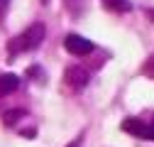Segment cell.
Returning <instances> with one entry per match:
<instances>
[{
	"label": "cell",
	"instance_id": "6da1fadb",
	"mask_svg": "<svg viewBox=\"0 0 154 147\" xmlns=\"http://www.w3.org/2000/svg\"><path fill=\"white\" fill-rule=\"evenodd\" d=\"M44 34H47V30H44V25H42V22L29 25L22 34H17L15 39L10 42V59H15V57H17V52H34L37 47L44 42Z\"/></svg>",
	"mask_w": 154,
	"mask_h": 147
},
{
	"label": "cell",
	"instance_id": "7a4b0ae2",
	"mask_svg": "<svg viewBox=\"0 0 154 147\" xmlns=\"http://www.w3.org/2000/svg\"><path fill=\"white\" fill-rule=\"evenodd\" d=\"M64 47H66V52L76 54V57H86V54H91L95 49V44L88 39V37H81L76 32H71V34L64 37Z\"/></svg>",
	"mask_w": 154,
	"mask_h": 147
},
{
	"label": "cell",
	"instance_id": "3957f363",
	"mask_svg": "<svg viewBox=\"0 0 154 147\" xmlns=\"http://www.w3.org/2000/svg\"><path fill=\"white\" fill-rule=\"evenodd\" d=\"M122 130L134 135V137H140V140H154V125L140 120V118H127L122 120Z\"/></svg>",
	"mask_w": 154,
	"mask_h": 147
},
{
	"label": "cell",
	"instance_id": "277c9868",
	"mask_svg": "<svg viewBox=\"0 0 154 147\" xmlns=\"http://www.w3.org/2000/svg\"><path fill=\"white\" fill-rule=\"evenodd\" d=\"M64 79H66V83H69L71 88H83V86H88V81H91L88 71L81 69V66H69Z\"/></svg>",
	"mask_w": 154,
	"mask_h": 147
},
{
	"label": "cell",
	"instance_id": "5b68a950",
	"mask_svg": "<svg viewBox=\"0 0 154 147\" xmlns=\"http://www.w3.org/2000/svg\"><path fill=\"white\" fill-rule=\"evenodd\" d=\"M20 88V76L15 74H0V96H8Z\"/></svg>",
	"mask_w": 154,
	"mask_h": 147
},
{
	"label": "cell",
	"instance_id": "8992f818",
	"mask_svg": "<svg viewBox=\"0 0 154 147\" xmlns=\"http://www.w3.org/2000/svg\"><path fill=\"white\" fill-rule=\"evenodd\" d=\"M100 3H103L108 10H112V12H130V10H132V3H130V0H100Z\"/></svg>",
	"mask_w": 154,
	"mask_h": 147
},
{
	"label": "cell",
	"instance_id": "52a82bcc",
	"mask_svg": "<svg viewBox=\"0 0 154 147\" xmlns=\"http://www.w3.org/2000/svg\"><path fill=\"white\" fill-rule=\"evenodd\" d=\"M64 3H66L69 12H71L73 17H81V12L86 10V0H64Z\"/></svg>",
	"mask_w": 154,
	"mask_h": 147
},
{
	"label": "cell",
	"instance_id": "ba28073f",
	"mask_svg": "<svg viewBox=\"0 0 154 147\" xmlns=\"http://www.w3.org/2000/svg\"><path fill=\"white\" fill-rule=\"evenodd\" d=\"M20 118H25V110H20V108H15V110H8V113H5V125H15L17 120H20Z\"/></svg>",
	"mask_w": 154,
	"mask_h": 147
},
{
	"label": "cell",
	"instance_id": "9c48e42d",
	"mask_svg": "<svg viewBox=\"0 0 154 147\" xmlns=\"http://www.w3.org/2000/svg\"><path fill=\"white\" fill-rule=\"evenodd\" d=\"M27 74H29L32 79H37V81H39V79L44 81V71H42L39 66H29V71H27Z\"/></svg>",
	"mask_w": 154,
	"mask_h": 147
},
{
	"label": "cell",
	"instance_id": "30bf717a",
	"mask_svg": "<svg viewBox=\"0 0 154 147\" xmlns=\"http://www.w3.org/2000/svg\"><path fill=\"white\" fill-rule=\"evenodd\" d=\"M8 5H10V0H0V15L8 10Z\"/></svg>",
	"mask_w": 154,
	"mask_h": 147
},
{
	"label": "cell",
	"instance_id": "8fae6325",
	"mask_svg": "<svg viewBox=\"0 0 154 147\" xmlns=\"http://www.w3.org/2000/svg\"><path fill=\"white\" fill-rule=\"evenodd\" d=\"M81 142H83V137H76V140H73L69 147H81Z\"/></svg>",
	"mask_w": 154,
	"mask_h": 147
},
{
	"label": "cell",
	"instance_id": "7c38bea8",
	"mask_svg": "<svg viewBox=\"0 0 154 147\" xmlns=\"http://www.w3.org/2000/svg\"><path fill=\"white\" fill-rule=\"evenodd\" d=\"M147 15L152 17V22H154V8H152V10H147Z\"/></svg>",
	"mask_w": 154,
	"mask_h": 147
}]
</instances>
